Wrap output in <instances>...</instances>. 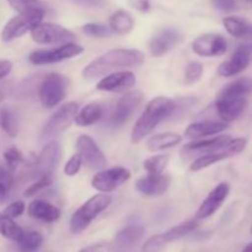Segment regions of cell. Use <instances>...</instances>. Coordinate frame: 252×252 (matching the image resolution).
Segmentation results:
<instances>
[{
	"instance_id": "cell-23",
	"label": "cell",
	"mask_w": 252,
	"mask_h": 252,
	"mask_svg": "<svg viewBox=\"0 0 252 252\" xmlns=\"http://www.w3.org/2000/svg\"><path fill=\"white\" fill-rule=\"evenodd\" d=\"M27 213L30 217L37 219V220L44 221V223H53L61 218V209L57 208L53 204L43 201V199H36L31 202L27 208Z\"/></svg>"
},
{
	"instance_id": "cell-32",
	"label": "cell",
	"mask_w": 252,
	"mask_h": 252,
	"mask_svg": "<svg viewBox=\"0 0 252 252\" xmlns=\"http://www.w3.org/2000/svg\"><path fill=\"white\" fill-rule=\"evenodd\" d=\"M0 127L10 137L14 138L17 135V132H19V122H17L15 113L10 108L2 107L0 110Z\"/></svg>"
},
{
	"instance_id": "cell-8",
	"label": "cell",
	"mask_w": 252,
	"mask_h": 252,
	"mask_svg": "<svg viewBox=\"0 0 252 252\" xmlns=\"http://www.w3.org/2000/svg\"><path fill=\"white\" fill-rule=\"evenodd\" d=\"M197 226H198L197 219H193V220H187L185 223L174 226L170 230H167L166 233L152 236V238L145 241L142 248V252H161L165 246L169 245L172 241H176L179 239L184 238V236L189 235Z\"/></svg>"
},
{
	"instance_id": "cell-51",
	"label": "cell",
	"mask_w": 252,
	"mask_h": 252,
	"mask_svg": "<svg viewBox=\"0 0 252 252\" xmlns=\"http://www.w3.org/2000/svg\"><path fill=\"white\" fill-rule=\"evenodd\" d=\"M251 234H252V226H251Z\"/></svg>"
},
{
	"instance_id": "cell-1",
	"label": "cell",
	"mask_w": 252,
	"mask_h": 252,
	"mask_svg": "<svg viewBox=\"0 0 252 252\" xmlns=\"http://www.w3.org/2000/svg\"><path fill=\"white\" fill-rule=\"evenodd\" d=\"M144 54L138 49L117 48L108 51L98 58L94 59L84 68L83 75L95 79L111 71H120L127 68H137L144 63Z\"/></svg>"
},
{
	"instance_id": "cell-19",
	"label": "cell",
	"mask_w": 252,
	"mask_h": 252,
	"mask_svg": "<svg viewBox=\"0 0 252 252\" xmlns=\"http://www.w3.org/2000/svg\"><path fill=\"white\" fill-rule=\"evenodd\" d=\"M230 193V185L228 182H221L214 189H212L211 193L207 196V198L202 202L201 207L196 213L197 220L207 219L213 216L217 211L221 207V204L225 202Z\"/></svg>"
},
{
	"instance_id": "cell-48",
	"label": "cell",
	"mask_w": 252,
	"mask_h": 252,
	"mask_svg": "<svg viewBox=\"0 0 252 252\" xmlns=\"http://www.w3.org/2000/svg\"><path fill=\"white\" fill-rule=\"evenodd\" d=\"M243 252H252V243L249 244V245L245 246V249H244Z\"/></svg>"
},
{
	"instance_id": "cell-45",
	"label": "cell",
	"mask_w": 252,
	"mask_h": 252,
	"mask_svg": "<svg viewBox=\"0 0 252 252\" xmlns=\"http://www.w3.org/2000/svg\"><path fill=\"white\" fill-rule=\"evenodd\" d=\"M133 7L139 10L140 12H148L150 10V0H130Z\"/></svg>"
},
{
	"instance_id": "cell-46",
	"label": "cell",
	"mask_w": 252,
	"mask_h": 252,
	"mask_svg": "<svg viewBox=\"0 0 252 252\" xmlns=\"http://www.w3.org/2000/svg\"><path fill=\"white\" fill-rule=\"evenodd\" d=\"M12 70V63L10 61H0V80L9 75Z\"/></svg>"
},
{
	"instance_id": "cell-18",
	"label": "cell",
	"mask_w": 252,
	"mask_h": 252,
	"mask_svg": "<svg viewBox=\"0 0 252 252\" xmlns=\"http://www.w3.org/2000/svg\"><path fill=\"white\" fill-rule=\"evenodd\" d=\"M182 39H184V34L179 30L172 29V27L162 29L158 33H155V36L150 41V52L154 57H161L175 48L177 44L181 43Z\"/></svg>"
},
{
	"instance_id": "cell-43",
	"label": "cell",
	"mask_w": 252,
	"mask_h": 252,
	"mask_svg": "<svg viewBox=\"0 0 252 252\" xmlns=\"http://www.w3.org/2000/svg\"><path fill=\"white\" fill-rule=\"evenodd\" d=\"M217 9L221 11H233L236 7L235 0H211Z\"/></svg>"
},
{
	"instance_id": "cell-34",
	"label": "cell",
	"mask_w": 252,
	"mask_h": 252,
	"mask_svg": "<svg viewBox=\"0 0 252 252\" xmlns=\"http://www.w3.org/2000/svg\"><path fill=\"white\" fill-rule=\"evenodd\" d=\"M169 162V155H155L143 162L145 171L150 175L162 174Z\"/></svg>"
},
{
	"instance_id": "cell-33",
	"label": "cell",
	"mask_w": 252,
	"mask_h": 252,
	"mask_svg": "<svg viewBox=\"0 0 252 252\" xmlns=\"http://www.w3.org/2000/svg\"><path fill=\"white\" fill-rule=\"evenodd\" d=\"M21 250L26 252H32L39 249L43 244V236L38 231H24L21 239L17 241Z\"/></svg>"
},
{
	"instance_id": "cell-5",
	"label": "cell",
	"mask_w": 252,
	"mask_h": 252,
	"mask_svg": "<svg viewBox=\"0 0 252 252\" xmlns=\"http://www.w3.org/2000/svg\"><path fill=\"white\" fill-rule=\"evenodd\" d=\"M44 16V9L36 10L29 14H19L6 22L1 31V39L4 42H10L19 37L24 36L33 27L41 24Z\"/></svg>"
},
{
	"instance_id": "cell-10",
	"label": "cell",
	"mask_w": 252,
	"mask_h": 252,
	"mask_svg": "<svg viewBox=\"0 0 252 252\" xmlns=\"http://www.w3.org/2000/svg\"><path fill=\"white\" fill-rule=\"evenodd\" d=\"M31 37L36 43L39 44H54L68 43L75 39V34L63 26L52 22L38 24L31 30Z\"/></svg>"
},
{
	"instance_id": "cell-31",
	"label": "cell",
	"mask_w": 252,
	"mask_h": 252,
	"mask_svg": "<svg viewBox=\"0 0 252 252\" xmlns=\"http://www.w3.org/2000/svg\"><path fill=\"white\" fill-rule=\"evenodd\" d=\"M223 25L228 33L230 36L235 37V38H241V37L249 34V29L250 25L241 17L236 16H229L223 20Z\"/></svg>"
},
{
	"instance_id": "cell-7",
	"label": "cell",
	"mask_w": 252,
	"mask_h": 252,
	"mask_svg": "<svg viewBox=\"0 0 252 252\" xmlns=\"http://www.w3.org/2000/svg\"><path fill=\"white\" fill-rule=\"evenodd\" d=\"M246 145H248V139H246V138H235V139H230L224 147H221L220 149L197 158V159L192 162L189 169H191V171H201V170L209 167L211 165L216 164V162L229 159V158H233L235 157V155L240 154V153H243L244 150H245Z\"/></svg>"
},
{
	"instance_id": "cell-2",
	"label": "cell",
	"mask_w": 252,
	"mask_h": 252,
	"mask_svg": "<svg viewBox=\"0 0 252 252\" xmlns=\"http://www.w3.org/2000/svg\"><path fill=\"white\" fill-rule=\"evenodd\" d=\"M176 108V103L165 96H159L150 101L138 118L132 130V142L139 143L155 129L160 122L166 120Z\"/></svg>"
},
{
	"instance_id": "cell-26",
	"label": "cell",
	"mask_w": 252,
	"mask_h": 252,
	"mask_svg": "<svg viewBox=\"0 0 252 252\" xmlns=\"http://www.w3.org/2000/svg\"><path fill=\"white\" fill-rule=\"evenodd\" d=\"M182 142V137L177 133H161L150 138L147 142V149L149 152H160L167 148L175 147Z\"/></svg>"
},
{
	"instance_id": "cell-40",
	"label": "cell",
	"mask_w": 252,
	"mask_h": 252,
	"mask_svg": "<svg viewBox=\"0 0 252 252\" xmlns=\"http://www.w3.org/2000/svg\"><path fill=\"white\" fill-rule=\"evenodd\" d=\"M51 184H52L51 175H47V176L39 177L38 181L34 182L33 185H31V186H30L29 189L25 191V193H24L25 197H31V196H33V194H37L38 192H41L43 189L48 187Z\"/></svg>"
},
{
	"instance_id": "cell-4",
	"label": "cell",
	"mask_w": 252,
	"mask_h": 252,
	"mask_svg": "<svg viewBox=\"0 0 252 252\" xmlns=\"http://www.w3.org/2000/svg\"><path fill=\"white\" fill-rule=\"evenodd\" d=\"M79 106L76 102H68L62 106L56 113H53L51 118L43 126L41 132L42 142H48L54 137L63 133L64 130L70 127L71 123L78 115Z\"/></svg>"
},
{
	"instance_id": "cell-50",
	"label": "cell",
	"mask_w": 252,
	"mask_h": 252,
	"mask_svg": "<svg viewBox=\"0 0 252 252\" xmlns=\"http://www.w3.org/2000/svg\"><path fill=\"white\" fill-rule=\"evenodd\" d=\"M249 34H252V25H250V29H249Z\"/></svg>"
},
{
	"instance_id": "cell-21",
	"label": "cell",
	"mask_w": 252,
	"mask_h": 252,
	"mask_svg": "<svg viewBox=\"0 0 252 252\" xmlns=\"http://www.w3.org/2000/svg\"><path fill=\"white\" fill-rule=\"evenodd\" d=\"M135 85V76L132 71L120 70L110 74L98 81L96 89L100 91L110 93H122L129 90Z\"/></svg>"
},
{
	"instance_id": "cell-27",
	"label": "cell",
	"mask_w": 252,
	"mask_h": 252,
	"mask_svg": "<svg viewBox=\"0 0 252 252\" xmlns=\"http://www.w3.org/2000/svg\"><path fill=\"white\" fill-rule=\"evenodd\" d=\"M143 234H144V228L139 225H132L127 226L123 230L116 235L115 244L118 249H128L132 248L134 244L142 239Z\"/></svg>"
},
{
	"instance_id": "cell-22",
	"label": "cell",
	"mask_w": 252,
	"mask_h": 252,
	"mask_svg": "<svg viewBox=\"0 0 252 252\" xmlns=\"http://www.w3.org/2000/svg\"><path fill=\"white\" fill-rule=\"evenodd\" d=\"M171 184V177L169 175H148V176L142 177L137 181L135 187L140 193L149 197L162 196L169 189Z\"/></svg>"
},
{
	"instance_id": "cell-41",
	"label": "cell",
	"mask_w": 252,
	"mask_h": 252,
	"mask_svg": "<svg viewBox=\"0 0 252 252\" xmlns=\"http://www.w3.org/2000/svg\"><path fill=\"white\" fill-rule=\"evenodd\" d=\"M81 165H83V159H81L80 154H75L66 161L65 166H64V174L66 176H75L80 170Z\"/></svg>"
},
{
	"instance_id": "cell-35",
	"label": "cell",
	"mask_w": 252,
	"mask_h": 252,
	"mask_svg": "<svg viewBox=\"0 0 252 252\" xmlns=\"http://www.w3.org/2000/svg\"><path fill=\"white\" fill-rule=\"evenodd\" d=\"M7 2L19 14H29L36 10L44 9V5L39 0H7Z\"/></svg>"
},
{
	"instance_id": "cell-37",
	"label": "cell",
	"mask_w": 252,
	"mask_h": 252,
	"mask_svg": "<svg viewBox=\"0 0 252 252\" xmlns=\"http://www.w3.org/2000/svg\"><path fill=\"white\" fill-rule=\"evenodd\" d=\"M4 159L5 162H6L7 169L11 172H14L17 169V166L24 161V155H22V153L17 148L11 147L4 153Z\"/></svg>"
},
{
	"instance_id": "cell-28",
	"label": "cell",
	"mask_w": 252,
	"mask_h": 252,
	"mask_svg": "<svg viewBox=\"0 0 252 252\" xmlns=\"http://www.w3.org/2000/svg\"><path fill=\"white\" fill-rule=\"evenodd\" d=\"M252 94V79L240 78L224 86L218 96H234V97H248Z\"/></svg>"
},
{
	"instance_id": "cell-6",
	"label": "cell",
	"mask_w": 252,
	"mask_h": 252,
	"mask_svg": "<svg viewBox=\"0 0 252 252\" xmlns=\"http://www.w3.org/2000/svg\"><path fill=\"white\" fill-rule=\"evenodd\" d=\"M68 91V80L59 73H51L43 79L39 88V100L44 107L52 108L64 100Z\"/></svg>"
},
{
	"instance_id": "cell-12",
	"label": "cell",
	"mask_w": 252,
	"mask_h": 252,
	"mask_svg": "<svg viewBox=\"0 0 252 252\" xmlns=\"http://www.w3.org/2000/svg\"><path fill=\"white\" fill-rule=\"evenodd\" d=\"M62 149L61 145L56 142H51L42 149L39 155L37 157L36 161L32 165L31 175L34 179L52 175L53 170L58 166L61 160Z\"/></svg>"
},
{
	"instance_id": "cell-3",
	"label": "cell",
	"mask_w": 252,
	"mask_h": 252,
	"mask_svg": "<svg viewBox=\"0 0 252 252\" xmlns=\"http://www.w3.org/2000/svg\"><path fill=\"white\" fill-rule=\"evenodd\" d=\"M111 202L112 198L108 194H96L91 197L73 214L70 219V230L74 234H80L85 230L98 214L108 208Z\"/></svg>"
},
{
	"instance_id": "cell-52",
	"label": "cell",
	"mask_w": 252,
	"mask_h": 252,
	"mask_svg": "<svg viewBox=\"0 0 252 252\" xmlns=\"http://www.w3.org/2000/svg\"><path fill=\"white\" fill-rule=\"evenodd\" d=\"M248 1H252V0H248Z\"/></svg>"
},
{
	"instance_id": "cell-9",
	"label": "cell",
	"mask_w": 252,
	"mask_h": 252,
	"mask_svg": "<svg viewBox=\"0 0 252 252\" xmlns=\"http://www.w3.org/2000/svg\"><path fill=\"white\" fill-rule=\"evenodd\" d=\"M84 52V48L76 43H68L63 44L61 47H56L52 49H39V51H34L30 54L29 61L32 64L36 65H42V64H53L59 63L65 59L74 58V57L79 56Z\"/></svg>"
},
{
	"instance_id": "cell-44",
	"label": "cell",
	"mask_w": 252,
	"mask_h": 252,
	"mask_svg": "<svg viewBox=\"0 0 252 252\" xmlns=\"http://www.w3.org/2000/svg\"><path fill=\"white\" fill-rule=\"evenodd\" d=\"M71 1L85 7H101L106 4V0H71Z\"/></svg>"
},
{
	"instance_id": "cell-47",
	"label": "cell",
	"mask_w": 252,
	"mask_h": 252,
	"mask_svg": "<svg viewBox=\"0 0 252 252\" xmlns=\"http://www.w3.org/2000/svg\"><path fill=\"white\" fill-rule=\"evenodd\" d=\"M110 251V248L105 244H95V245H90L88 248L83 249L79 252H108Z\"/></svg>"
},
{
	"instance_id": "cell-24",
	"label": "cell",
	"mask_w": 252,
	"mask_h": 252,
	"mask_svg": "<svg viewBox=\"0 0 252 252\" xmlns=\"http://www.w3.org/2000/svg\"><path fill=\"white\" fill-rule=\"evenodd\" d=\"M228 125L225 122H216V121H204V122L192 123L187 127L185 137L189 139H199V138L208 137V135L218 134L225 130Z\"/></svg>"
},
{
	"instance_id": "cell-14",
	"label": "cell",
	"mask_w": 252,
	"mask_h": 252,
	"mask_svg": "<svg viewBox=\"0 0 252 252\" xmlns=\"http://www.w3.org/2000/svg\"><path fill=\"white\" fill-rule=\"evenodd\" d=\"M76 149L83 159V162H85L90 170H102L107 164L103 153L90 135L81 134L76 140Z\"/></svg>"
},
{
	"instance_id": "cell-16",
	"label": "cell",
	"mask_w": 252,
	"mask_h": 252,
	"mask_svg": "<svg viewBox=\"0 0 252 252\" xmlns=\"http://www.w3.org/2000/svg\"><path fill=\"white\" fill-rule=\"evenodd\" d=\"M192 49L201 57H218L228 49L226 39L218 33H206L194 39Z\"/></svg>"
},
{
	"instance_id": "cell-39",
	"label": "cell",
	"mask_w": 252,
	"mask_h": 252,
	"mask_svg": "<svg viewBox=\"0 0 252 252\" xmlns=\"http://www.w3.org/2000/svg\"><path fill=\"white\" fill-rule=\"evenodd\" d=\"M202 74H203V65L198 62H192L186 66V70H185V83H197L201 79Z\"/></svg>"
},
{
	"instance_id": "cell-25",
	"label": "cell",
	"mask_w": 252,
	"mask_h": 252,
	"mask_svg": "<svg viewBox=\"0 0 252 252\" xmlns=\"http://www.w3.org/2000/svg\"><path fill=\"white\" fill-rule=\"evenodd\" d=\"M103 116V108L100 103L91 102L78 112L74 122L80 127H88L100 121Z\"/></svg>"
},
{
	"instance_id": "cell-13",
	"label": "cell",
	"mask_w": 252,
	"mask_h": 252,
	"mask_svg": "<svg viewBox=\"0 0 252 252\" xmlns=\"http://www.w3.org/2000/svg\"><path fill=\"white\" fill-rule=\"evenodd\" d=\"M252 62V43L240 44L226 61L219 65L218 74L221 76H234L243 73Z\"/></svg>"
},
{
	"instance_id": "cell-30",
	"label": "cell",
	"mask_w": 252,
	"mask_h": 252,
	"mask_svg": "<svg viewBox=\"0 0 252 252\" xmlns=\"http://www.w3.org/2000/svg\"><path fill=\"white\" fill-rule=\"evenodd\" d=\"M24 230L14 221V219L9 218L4 213H0V235L12 241H19L21 239Z\"/></svg>"
},
{
	"instance_id": "cell-29",
	"label": "cell",
	"mask_w": 252,
	"mask_h": 252,
	"mask_svg": "<svg viewBox=\"0 0 252 252\" xmlns=\"http://www.w3.org/2000/svg\"><path fill=\"white\" fill-rule=\"evenodd\" d=\"M134 27V19L126 10H118L110 17L111 31L118 34H126L130 32Z\"/></svg>"
},
{
	"instance_id": "cell-36",
	"label": "cell",
	"mask_w": 252,
	"mask_h": 252,
	"mask_svg": "<svg viewBox=\"0 0 252 252\" xmlns=\"http://www.w3.org/2000/svg\"><path fill=\"white\" fill-rule=\"evenodd\" d=\"M14 184V176L12 172L7 167L0 166V203L7 198Z\"/></svg>"
},
{
	"instance_id": "cell-42",
	"label": "cell",
	"mask_w": 252,
	"mask_h": 252,
	"mask_svg": "<svg viewBox=\"0 0 252 252\" xmlns=\"http://www.w3.org/2000/svg\"><path fill=\"white\" fill-rule=\"evenodd\" d=\"M24 212H25L24 202L17 201V202H12L11 204H9V206L4 209V212H2V213H4L6 217H9V218L14 219V218H17V217L21 216Z\"/></svg>"
},
{
	"instance_id": "cell-38",
	"label": "cell",
	"mask_w": 252,
	"mask_h": 252,
	"mask_svg": "<svg viewBox=\"0 0 252 252\" xmlns=\"http://www.w3.org/2000/svg\"><path fill=\"white\" fill-rule=\"evenodd\" d=\"M83 32L88 36L97 37V38H105V37H110L112 31L110 27L105 26L101 24H86L83 26Z\"/></svg>"
},
{
	"instance_id": "cell-20",
	"label": "cell",
	"mask_w": 252,
	"mask_h": 252,
	"mask_svg": "<svg viewBox=\"0 0 252 252\" xmlns=\"http://www.w3.org/2000/svg\"><path fill=\"white\" fill-rule=\"evenodd\" d=\"M248 106V97H234V96H218L216 102L217 112L225 123L233 122Z\"/></svg>"
},
{
	"instance_id": "cell-17",
	"label": "cell",
	"mask_w": 252,
	"mask_h": 252,
	"mask_svg": "<svg viewBox=\"0 0 252 252\" xmlns=\"http://www.w3.org/2000/svg\"><path fill=\"white\" fill-rule=\"evenodd\" d=\"M142 100L143 94L140 91H133V93H128L125 96H122L118 100L115 111H113L112 116H111L110 125L113 128L121 127V126L125 125L128 121V118L134 112L135 108L142 102Z\"/></svg>"
},
{
	"instance_id": "cell-15",
	"label": "cell",
	"mask_w": 252,
	"mask_h": 252,
	"mask_svg": "<svg viewBox=\"0 0 252 252\" xmlns=\"http://www.w3.org/2000/svg\"><path fill=\"white\" fill-rule=\"evenodd\" d=\"M230 139V135L224 134L211 138V139L197 140V142L189 143V144L182 147L181 152H180L181 153V158L184 160H191L196 157H202V155L209 154V153H213L216 150L220 149Z\"/></svg>"
},
{
	"instance_id": "cell-11",
	"label": "cell",
	"mask_w": 252,
	"mask_h": 252,
	"mask_svg": "<svg viewBox=\"0 0 252 252\" xmlns=\"http://www.w3.org/2000/svg\"><path fill=\"white\" fill-rule=\"evenodd\" d=\"M130 179V171L126 167H112V169L102 170V171L97 172L95 176L93 177V185L94 189L98 192H112L115 189H120L122 185H125L128 180Z\"/></svg>"
},
{
	"instance_id": "cell-49",
	"label": "cell",
	"mask_w": 252,
	"mask_h": 252,
	"mask_svg": "<svg viewBox=\"0 0 252 252\" xmlns=\"http://www.w3.org/2000/svg\"><path fill=\"white\" fill-rule=\"evenodd\" d=\"M2 98H4V95H2V93H1V91H0V102H1Z\"/></svg>"
}]
</instances>
